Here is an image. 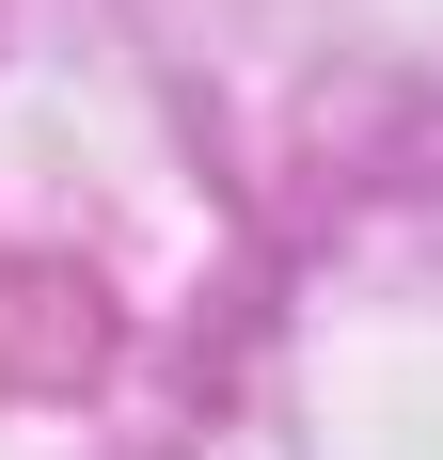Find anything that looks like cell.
Listing matches in <instances>:
<instances>
[]
</instances>
